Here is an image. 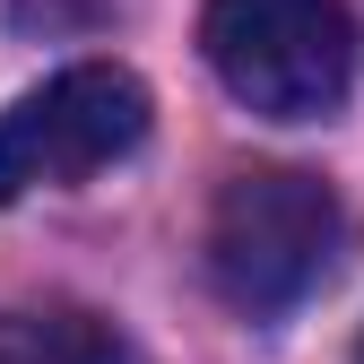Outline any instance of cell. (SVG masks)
<instances>
[{
	"instance_id": "cell-1",
	"label": "cell",
	"mask_w": 364,
	"mask_h": 364,
	"mask_svg": "<svg viewBox=\"0 0 364 364\" xmlns=\"http://www.w3.org/2000/svg\"><path fill=\"white\" fill-rule=\"evenodd\" d=\"M338 252H347V208L304 165H252L208 208V278L252 321H278L304 295H321Z\"/></svg>"
},
{
	"instance_id": "cell-2",
	"label": "cell",
	"mask_w": 364,
	"mask_h": 364,
	"mask_svg": "<svg viewBox=\"0 0 364 364\" xmlns=\"http://www.w3.org/2000/svg\"><path fill=\"white\" fill-rule=\"evenodd\" d=\"M200 43L225 96L260 122H330L355 78L347 0H208Z\"/></svg>"
},
{
	"instance_id": "cell-3",
	"label": "cell",
	"mask_w": 364,
	"mask_h": 364,
	"mask_svg": "<svg viewBox=\"0 0 364 364\" xmlns=\"http://www.w3.org/2000/svg\"><path fill=\"white\" fill-rule=\"evenodd\" d=\"M148 139V87L113 61H78L43 78L35 96L0 113V208L26 191H70V182L122 165Z\"/></svg>"
},
{
	"instance_id": "cell-4",
	"label": "cell",
	"mask_w": 364,
	"mask_h": 364,
	"mask_svg": "<svg viewBox=\"0 0 364 364\" xmlns=\"http://www.w3.org/2000/svg\"><path fill=\"white\" fill-rule=\"evenodd\" d=\"M0 364H122V338L96 321V312H9L0 321Z\"/></svg>"
},
{
	"instance_id": "cell-5",
	"label": "cell",
	"mask_w": 364,
	"mask_h": 364,
	"mask_svg": "<svg viewBox=\"0 0 364 364\" xmlns=\"http://www.w3.org/2000/svg\"><path fill=\"white\" fill-rule=\"evenodd\" d=\"M355 364H364V347H355Z\"/></svg>"
}]
</instances>
